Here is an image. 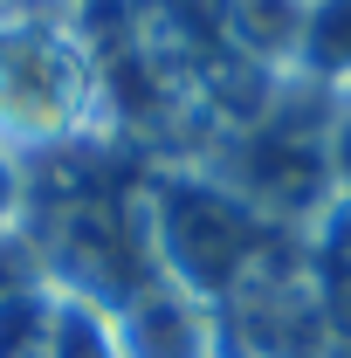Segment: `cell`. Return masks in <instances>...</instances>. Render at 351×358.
<instances>
[{"label": "cell", "instance_id": "obj_1", "mask_svg": "<svg viewBox=\"0 0 351 358\" xmlns=\"http://www.w3.org/2000/svg\"><path fill=\"white\" fill-rule=\"evenodd\" d=\"M55 358H117L103 345V331H96V317H62V331H55Z\"/></svg>", "mask_w": 351, "mask_h": 358}, {"label": "cell", "instance_id": "obj_2", "mask_svg": "<svg viewBox=\"0 0 351 358\" xmlns=\"http://www.w3.org/2000/svg\"><path fill=\"white\" fill-rule=\"evenodd\" d=\"M0 214H7V166H0Z\"/></svg>", "mask_w": 351, "mask_h": 358}]
</instances>
